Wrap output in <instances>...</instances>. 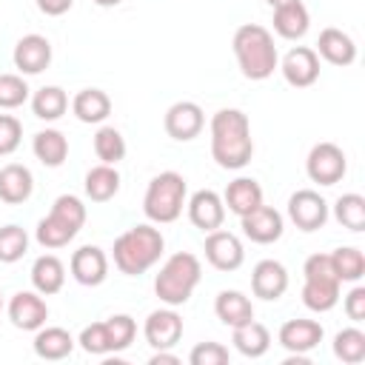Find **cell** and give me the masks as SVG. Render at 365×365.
I'll list each match as a JSON object with an SVG mask.
<instances>
[{
    "label": "cell",
    "instance_id": "cell-1",
    "mask_svg": "<svg viewBox=\"0 0 365 365\" xmlns=\"http://www.w3.org/2000/svg\"><path fill=\"white\" fill-rule=\"evenodd\" d=\"M211 157L220 168L240 171L254 157L251 123L240 108H220L211 117Z\"/></svg>",
    "mask_w": 365,
    "mask_h": 365
},
{
    "label": "cell",
    "instance_id": "cell-2",
    "mask_svg": "<svg viewBox=\"0 0 365 365\" xmlns=\"http://www.w3.org/2000/svg\"><path fill=\"white\" fill-rule=\"evenodd\" d=\"M163 248H165V240H163L160 228H154L148 222H140V225H131L128 231H123L114 240L111 251H114V265H117L120 274L140 277L151 265L160 262Z\"/></svg>",
    "mask_w": 365,
    "mask_h": 365
},
{
    "label": "cell",
    "instance_id": "cell-3",
    "mask_svg": "<svg viewBox=\"0 0 365 365\" xmlns=\"http://www.w3.org/2000/svg\"><path fill=\"white\" fill-rule=\"evenodd\" d=\"M231 46H234L237 66H240L242 77H248V80H268L279 66V54H277L274 37L259 23L240 26L234 31Z\"/></svg>",
    "mask_w": 365,
    "mask_h": 365
},
{
    "label": "cell",
    "instance_id": "cell-4",
    "mask_svg": "<svg viewBox=\"0 0 365 365\" xmlns=\"http://www.w3.org/2000/svg\"><path fill=\"white\" fill-rule=\"evenodd\" d=\"M200 279H202L200 259L188 251H177L163 262L160 274L154 277V294L160 297V302L177 308V305H185L191 299Z\"/></svg>",
    "mask_w": 365,
    "mask_h": 365
},
{
    "label": "cell",
    "instance_id": "cell-5",
    "mask_svg": "<svg viewBox=\"0 0 365 365\" xmlns=\"http://www.w3.org/2000/svg\"><path fill=\"white\" fill-rule=\"evenodd\" d=\"M185 194H188V185H185V177L177 174V171H160L148 188H145V197H143V214L157 222V225H168L174 220H180L182 208H185Z\"/></svg>",
    "mask_w": 365,
    "mask_h": 365
},
{
    "label": "cell",
    "instance_id": "cell-6",
    "mask_svg": "<svg viewBox=\"0 0 365 365\" xmlns=\"http://www.w3.org/2000/svg\"><path fill=\"white\" fill-rule=\"evenodd\" d=\"M305 171L311 177V182H319V185H336L345 171H348V160H345V151L334 143H317L311 151H308V160H305Z\"/></svg>",
    "mask_w": 365,
    "mask_h": 365
},
{
    "label": "cell",
    "instance_id": "cell-7",
    "mask_svg": "<svg viewBox=\"0 0 365 365\" xmlns=\"http://www.w3.org/2000/svg\"><path fill=\"white\" fill-rule=\"evenodd\" d=\"M288 220L299 231H317L328 222V202L314 188H299L288 197Z\"/></svg>",
    "mask_w": 365,
    "mask_h": 365
},
{
    "label": "cell",
    "instance_id": "cell-8",
    "mask_svg": "<svg viewBox=\"0 0 365 365\" xmlns=\"http://www.w3.org/2000/svg\"><path fill=\"white\" fill-rule=\"evenodd\" d=\"M202 251H205L208 265L217 271H237L245 259V248H242L240 237L231 231H222V228H214L205 234Z\"/></svg>",
    "mask_w": 365,
    "mask_h": 365
},
{
    "label": "cell",
    "instance_id": "cell-9",
    "mask_svg": "<svg viewBox=\"0 0 365 365\" xmlns=\"http://www.w3.org/2000/svg\"><path fill=\"white\" fill-rule=\"evenodd\" d=\"M277 68L282 71L285 83L294 88H308L319 80V57L311 46H294Z\"/></svg>",
    "mask_w": 365,
    "mask_h": 365
},
{
    "label": "cell",
    "instance_id": "cell-10",
    "mask_svg": "<svg viewBox=\"0 0 365 365\" xmlns=\"http://www.w3.org/2000/svg\"><path fill=\"white\" fill-rule=\"evenodd\" d=\"M163 125H165V134L171 140H180V143H188L194 137H200L202 125H205V114L197 103L191 100H180L174 106H168L165 117H163Z\"/></svg>",
    "mask_w": 365,
    "mask_h": 365
},
{
    "label": "cell",
    "instance_id": "cell-11",
    "mask_svg": "<svg viewBox=\"0 0 365 365\" xmlns=\"http://www.w3.org/2000/svg\"><path fill=\"white\" fill-rule=\"evenodd\" d=\"M143 336L154 351H168L180 342L182 336V317L168 305L160 311H151L145 325H143Z\"/></svg>",
    "mask_w": 365,
    "mask_h": 365
},
{
    "label": "cell",
    "instance_id": "cell-12",
    "mask_svg": "<svg viewBox=\"0 0 365 365\" xmlns=\"http://www.w3.org/2000/svg\"><path fill=\"white\" fill-rule=\"evenodd\" d=\"M68 268H71V277H74L80 285L97 288V285H103L106 277H108V257H106V251L97 248V245H80V248L71 254Z\"/></svg>",
    "mask_w": 365,
    "mask_h": 365
},
{
    "label": "cell",
    "instance_id": "cell-13",
    "mask_svg": "<svg viewBox=\"0 0 365 365\" xmlns=\"http://www.w3.org/2000/svg\"><path fill=\"white\" fill-rule=\"evenodd\" d=\"M9 319L20 331H37L48 319V305L37 291H17L9 299Z\"/></svg>",
    "mask_w": 365,
    "mask_h": 365
},
{
    "label": "cell",
    "instance_id": "cell-14",
    "mask_svg": "<svg viewBox=\"0 0 365 365\" xmlns=\"http://www.w3.org/2000/svg\"><path fill=\"white\" fill-rule=\"evenodd\" d=\"M240 228H242V234H245L251 242H257V245H271V242H277V240L282 237L285 222H282V214H279L277 208L259 205V208H254L251 214L240 217Z\"/></svg>",
    "mask_w": 365,
    "mask_h": 365
},
{
    "label": "cell",
    "instance_id": "cell-15",
    "mask_svg": "<svg viewBox=\"0 0 365 365\" xmlns=\"http://www.w3.org/2000/svg\"><path fill=\"white\" fill-rule=\"evenodd\" d=\"M185 208H188L191 225H197V228L205 231V234L214 231V228H220L222 220H225V202H222V197H220L217 191H211V188L194 191L191 200L185 202Z\"/></svg>",
    "mask_w": 365,
    "mask_h": 365
},
{
    "label": "cell",
    "instance_id": "cell-16",
    "mask_svg": "<svg viewBox=\"0 0 365 365\" xmlns=\"http://www.w3.org/2000/svg\"><path fill=\"white\" fill-rule=\"evenodd\" d=\"M285 291H288V271H285V265L277 262V259H259L254 265V271H251V294L265 299V302H274Z\"/></svg>",
    "mask_w": 365,
    "mask_h": 365
},
{
    "label": "cell",
    "instance_id": "cell-17",
    "mask_svg": "<svg viewBox=\"0 0 365 365\" xmlns=\"http://www.w3.org/2000/svg\"><path fill=\"white\" fill-rule=\"evenodd\" d=\"M11 60L20 74H40L51 63V43L43 34H26L17 40Z\"/></svg>",
    "mask_w": 365,
    "mask_h": 365
},
{
    "label": "cell",
    "instance_id": "cell-18",
    "mask_svg": "<svg viewBox=\"0 0 365 365\" xmlns=\"http://www.w3.org/2000/svg\"><path fill=\"white\" fill-rule=\"evenodd\" d=\"M325 331L317 319H288L282 322L277 339L288 354H308L322 342Z\"/></svg>",
    "mask_w": 365,
    "mask_h": 365
},
{
    "label": "cell",
    "instance_id": "cell-19",
    "mask_svg": "<svg viewBox=\"0 0 365 365\" xmlns=\"http://www.w3.org/2000/svg\"><path fill=\"white\" fill-rule=\"evenodd\" d=\"M317 57H322L331 66H351L356 60V43L351 34H345L342 29H322L319 40H317Z\"/></svg>",
    "mask_w": 365,
    "mask_h": 365
},
{
    "label": "cell",
    "instance_id": "cell-20",
    "mask_svg": "<svg viewBox=\"0 0 365 365\" xmlns=\"http://www.w3.org/2000/svg\"><path fill=\"white\" fill-rule=\"evenodd\" d=\"M308 26H311V14L302 0H282L279 6H274V31L282 40L305 37Z\"/></svg>",
    "mask_w": 365,
    "mask_h": 365
},
{
    "label": "cell",
    "instance_id": "cell-21",
    "mask_svg": "<svg viewBox=\"0 0 365 365\" xmlns=\"http://www.w3.org/2000/svg\"><path fill=\"white\" fill-rule=\"evenodd\" d=\"M222 202L231 214L245 217V214H251L254 208L262 205V188L254 177H237V180L228 182V188L222 194Z\"/></svg>",
    "mask_w": 365,
    "mask_h": 365
},
{
    "label": "cell",
    "instance_id": "cell-22",
    "mask_svg": "<svg viewBox=\"0 0 365 365\" xmlns=\"http://www.w3.org/2000/svg\"><path fill=\"white\" fill-rule=\"evenodd\" d=\"M214 314L222 325L228 328H237V325H245L254 319V305L251 299L242 294V291H234V288H225L217 294L214 299Z\"/></svg>",
    "mask_w": 365,
    "mask_h": 365
},
{
    "label": "cell",
    "instance_id": "cell-23",
    "mask_svg": "<svg viewBox=\"0 0 365 365\" xmlns=\"http://www.w3.org/2000/svg\"><path fill=\"white\" fill-rule=\"evenodd\" d=\"M34 191V177L26 165L20 163H9L0 168V200L9 205H20L31 197Z\"/></svg>",
    "mask_w": 365,
    "mask_h": 365
},
{
    "label": "cell",
    "instance_id": "cell-24",
    "mask_svg": "<svg viewBox=\"0 0 365 365\" xmlns=\"http://www.w3.org/2000/svg\"><path fill=\"white\" fill-rule=\"evenodd\" d=\"M74 336L66 331V328H57V325H43L37 328V336H34V354L40 359H48V362H57V359H66L71 356L74 351Z\"/></svg>",
    "mask_w": 365,
    "mask_h": 365
},
{
    "label": "cell",
    "instance_id": "cell-25",
    "mask_svg": "<svg viewBox=\"0 0 365 365\" xmlns=\"http://www.w3.org/2000/svg\"><path fill=\"white\" fill-rule=\"evenodd\" d=\"M71 111H74V117L80 123L97 125V123L108 120V114H111V97L103 88H83V91L74 94Z\"/></svg>",
    "mask_w": 365,
    "mask_h": 365
},
{
    "label": "cell",
    "instance_id": "cell-26",
    "mask_svg": "<svg viewBox=\"0 0 365 365\" xmlns=\"http://www.w3.org/2000/svg\"><path fill=\"white\" fill-rule=\"evenodd\" d=\"M231 342H234V348H237L242 356L259 359V356H265L268 348H271V334H268V328H265L262 322L251 319V322H245V325L231 328Z\"/></svg>",
    "mask_w": 365,
    "mask_h": 365
},
{
    "label": "cell",
    "instance_id": "cell-27",
    "mask_svg": "<svg viewBox=\"0 0 365 365\" xmlns=\"http://www.w3.org/2000/svg\"><path fill=\"white\" fill-rule=\"evenodd\" d=\"M31 151H34V157H37L43 165L60 168V165L66 163V157H68V140H66V134H63L60 128H43V131L34 134Z\"/></svg>",
    "mask_w": 365,
    "mask_h": 365
},
{
    "label": "cell",
    "instance_id": "cell-28",
    "mask_svg": "<svg viewBox=\"0 0 365 365\" xmlns=\"http://www.w3.org/2000/svg\"><path fill=\"white\" fill-rule=\"evenodd\" d=\"M31 285L37 294L51 297L66 285V265L54 254H43L31 265Z\"/></svg>",
    "mask_w": 365,
    "mask_h": 365
},
{
    "label": "cell",
    "instance_id": "cell-29",
    "mask_svg": "<svg viewBox=\"0 0 365 365\" xmlns=\"http://www.w3.org/2000/svg\"><path fill=\"white\" fill-rule=\"evenodd\" d=\"M83 188H86V197H88L91 202H108V200L120 191V174H117L114 165L100 163V165L88 168Z\"/></svg>",
    "mask_w": 365,
    "mask_h": 365
},
{
    "label": "cell",
    "instance_id": "cell-30",
    "mask_svg": "<svg viewBox=\"0 0 365 365\" xmlns=\"http://www.w3.org/2000/svg\"><path fill=\"white\" fill-rule=\"evenodd\" d=\"M339 279H305L302 305L314 314H325L339 302Z\"/></svg>",
    "mask_w": 365,
    "mask_h": 365
},
{
    "label": "cell",
    "instance_id": "cell-31",
    "mask_svg": "<svg viewBox=\"0 0 365 365\" xmlns=\"http://www.w3.org/2000/svg\"><path fill=\"white\" fill-rule=\"evenodd\" d=\"M66 108H68V94H66L60 86H43V88H37L34 97H31V111H34V117H40V120H46V123L60 120V117L66 114Z\"/></svg>",
    "mask_w": 365,
    "mask_h": 365
},
{
    "label": "cell",
    "instance_id": "cell-32",
    "mask_svg": "<svg viewBox=\"0 0 365 365\" xmlns=\"http://www.w3.org/2000/svg\"><path fill=\"white\" fill-rule=\"evenodd\" d=\"M34 237H37V242H40L43 248H63V245H68V242L77 237V228L48 211V214L37 222Z\"/></svg>",
    "mask_w": 365,
    "mask_h": 365
},
{
    "label": "cell",
    "instance_id": "cell-33",
    "mask_svg": "<svg viewBox=\"0 0 365 365\" xmlns=\"http://www.w3.org/2000/svg\"><path fill=\"white\" fill-rule=\"evenodd\" d=\"M334 217L348 231H365V197L362 194H342L334 202Z\"/></svg>",
    "mask_w": 365,
    "mask_h": 365
},
{
    "label": "cell",
    "instance_id": "cell-34",
    "mask_svg": "<svg viewBox=\"0 0 365 365\" xmlns=\"http://www.w3.org/2000/svg\"><path fill=\"white\" fill-rule=\"evenodd\" d=\"M331 265L339 277V282H359L365 277V254L354 245H345V248H336L331 254Z\"/></svg>",
    "mask_w": 365,
    "mask_h": 365
},
{
    "label": "cell",
    "instance_id": "cell-35",
    "mask_svg": "<svg viewBox=\"0 0 365 365\" xmlns=\"http://www.w3.org/2000/svg\"><path fill=\"white\" fill-rule=\"evenodd\" d=\"M94 154L106 165H117L125 157V140L114 125H100L94 134Z\"/></svg>",
    "mask_w": 365,
    "mask_h": 365
},
{
    "label": "cell",
    "instance_id": "cell-36",
    "mask_svg": "<svg viewBox=\"0 0 365 365\" xmlns=\"http://www.w3.org/2000/svg\"><path fill=\"white\" fill-rule=\"evenodd\" d=\"M334 356L345 365H359L365 359V331L359 328H342L334 336Z\"/></svg>",
    "mask_w": 365,
    "mask_h": 365
},
{
    "label": "cell",
    "instance_id": "cell-37",
    "mask_svg": "<svg viewBox=\"0 0 365 365\" xmlns=\"http://www.w3.org/2000/svg\"><path fill=\"white\" fill-rule=\"evenodd\" d=\"M26 251H29V234H26V228H20L14 222L3 225L0 228V262L11 265V262L23 259Z\"/></svg>",
    "mask_w": 365,
    "mask_h": 365
},
{
    "label": "cell",
    "instance_id": "cell-38",
    "mask_svg": "<svg viewBox=\"0 0 365 365\" xmlns=\"http://www.w3.org/2000/svg\"><path fill=\"white\" fill-rule=\"evenodd\" d=\"M106 331H108V342H111V354L125 351L134 336H137V322L128 314H114L106 319Z\"/></svg>",
    "mask_w": 365,
    "mask_h": 365
},
{
    "label": "cell",
    "instance_id": "cell-39",
    "mask_svg": "<svg viewBox=\"0 0 365 365\" xmlns=\"http://www.w3.org/2000/svg\"><path fill=\"white\" fill-rule=\"evenodd\" d=\"M29 100L23 74H0V108H20Z\"/></svg>",
    "mask_w": 365,
    "mask_h": 365
},
{
    "label": "cell",
    "instance_id": "cell-40",
    "mask_svg": "<svg viewBox=\"0 0 365 365\" xmlns=\"http://www.w3.org/2000/svg\"><path fill=\"white\" fill-rule=\"evenodd\" d=\"M80 348L91 356H106L111 354V342H108V331H106V322H91L80 331Z\"/></svg>",
    "mask_w": 365,
    "mask_h": 365
},
{
    "label": "cell",
    "instance_id": "cell-41",
    "mask_svg": "<svg viewBox=\"0 0 365 365\" xmlns=\"http://www.w3.org/2000/svg\"><path fill=\"white\" fill-rule=\"evenodd\" d=\"M51 214H57L60 220H66V222L74 225L77 231H80L83 222H86V205H83V200L74 197V194H60V197L54 200V205H51Z\"/></svg>",
    "mask_w": 365,
    "mask_h": 365
},
{
    "label": "cell",
    "instance_id": "cell-42",
    "mask_svg": "<svg viewBox=\"0 0 365 365\" xmlns=\"http://www.w3.org/2000/svg\"><path fill=\"white\" fill-rule=\"evenodd\" d=\"M228 359H231V354H228V348L222 342H200L188 354L191 365H225Z\"/></svg>",
    "mask_w": 365,
    "mask_h": 365
},
{
    "label": "cell",
    "instance_id": "cell-43",
    "mask_svg": "<svg viewBox=\"0 0 365 365\" xmlns=\"http://www.w3.org/2000/svg\"><path fill=\"white\" fill-rule=\"evenodd\" d=\"M23 140V125L14 114H0V157H9L17 151Z\"/></svg>",
    "mask_w": 365,
    "mask_h": 365
},
{
    "label": "cell",
    "instance_id": "cell-44",
    "mask_svg": "<svg viewBox=\"0 0 365 365\" xmlns=\"http://www.w3.org/2000/svg\"><path fill=\"white\" fill-rule=\"evenodd\" d=\"M348 319L354 322H362L365 319V288L362 285H354L348 294H345V302H342Z\"/></svg>",
    "mask_w": 365,
    "mask_h": 365
},
{
    "label": "cell",
    "instance_id": "cell-45",
    "mask_svg": "<svg viewBox=\"0 0 365 365\" xmlns=\"http://www.w3.org/2000/svg\"><path fill=\"white\" fill-rule=\"evenodd\" d=\"M71 3L74 0H37V9L43 14H48V17H60V14H66L71 9Z\"/></svg>",
    "mask_w": 365,
    "mask_h": 365
},
{
    "label": "cell",
    "instance_id": "cell-46",
    "mask_svg": "<svg viewBox=\"0 0 365 365\" xmlns=\"http://www.w3.org/2000/svg\"><path fill=\"white\" fill-rule=\"evenodd\" d=\"M148 362H151V365H163V362H168V365H177L180 359H177L174 354H168V351H154Z\"/></svg>",
    "mask_w": 365,
    "mask_h": 365
},
{
    "label": "cell",
    "instance_id": "cell-47",
    "mask_svg": "<svg viewBox=\"0 0 365 365\" xmlns=\"http://www.w3.org/2000/svg\"><path fill=\"white\" fill-rule=\"evenodd\" d=\"M94 3H97L100 9H111V6H120L123 0H94Z\"/></svg>",
    "mask_w": 365,
    "mask_h": 365
},
{
    "label": "cell",
    "instance_id": "cell-48",
    "mask_svg": "<svg viewBox=\"0 0 365 365\" xmlns=\"http://www.w3.org/2000/svg\"><path fill=\"white\" fill-rule=\"evenodd\" d=\"M0 311H3V294H0Z\"/></svg>",
    "mask_w": 365,
    "mask_h": 365
}]
</instances>
